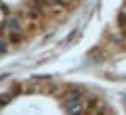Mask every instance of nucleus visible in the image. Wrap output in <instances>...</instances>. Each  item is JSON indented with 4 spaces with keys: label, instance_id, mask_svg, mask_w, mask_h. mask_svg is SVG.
Returning <instances> with one entry per match:
<instances>
[{
    "label": "nucleus",
    "instance_id": "nucleus-6",
    "mask_svg": "<svg viewBox=\"0 0 126 115\" xmlns=\"http://www.w3.org/2000/svg\"><path fill=\"white\" fill-rule=\"evenodd\" d=\"M2 17H4V13H2V9H0V19H2Z\"/></svg>",
    "mask_w": 126,
    "mask_h": 115
},
{
    "label": "nucleus",
    "instance_id": "nucleus-4",
    "mask_svg": "<svg viewBox=\"0 0 126 115\" xmlns=\"http://www.w3.org/2000/svg\"><path fill=\"white\" fill-rule=\"evenodd\" d=\"M60 4H71V2H75V0H58Z\"/></svg>",
    "mask_w": 126,
    "mask_h": 115
},
{
    "label": "nucleus",
    "instance_id": "nucleus-3",
    "mask_svg": "<svg viewBox=\"0 0 126 115\" xmlns=\"http://www.w3.org/2000/svg\"><path fill=\"white\" fill-rule=\"evenodd\" d=\"M94 115H109V111H107L105 107H98L96 111H94Z\"/></svg>",
    "mask_w": 126,
    "mask_h": 115
},
{
    "label": "nucleus",
    "instance_id": "nucleus-1",
    "mask_svg": "<svg viewBox=\"0 0 126 115\" xmlns=\"http://www.w3.org/2000/svg\"><path fill=\"white\" fill-rule=\"evenodd\" d=\"M26 17H28L30 21H34V24L43 21V13H41V9H39V7H34V4L26 9Z\"/></svg>",
    "mask_w": 126,
    "mask_h": 115
},
{
    "label": "nucleus",
    "instance_id": "nucleus-5",
    "mask_svg": "<svg viewBox=\"0 0 126 115\" xmlns=\"http://www.w3.org/2000/svg\"><path fill=\"white\" fill-rule=\"evenodd\" d=\"M2 51H4V45H2V43H0V53H2Z\"/></svg>",
    "mask_w": 126,
    "mask_h": 115
},
{
    "label": "nucleus",
    "instance_id": "nucleus-7",
    "mask_svg": "<svg viewBox=\"0 0 126 115\" xmlns=\"http://www.w3.org/2000/svg\"><path fill=\"white\" fill-rule=\"evenodd\" d=\"M71 115H81V111H79V113H71Z\"/></svg>",
    "mask_w": 126,
    "mask_h": 115
},
{
    "label": "nucleus",
    "instance_id": "nucleus-2",
    "mask_svg": "<svg viewBox=\"0 0 126 115\" xmlns=\"http://www.w3.org/2000/svg\"><path fill=\"white\" fill-rule=\"evenodd\" d=\"M100 107V102H98V98H96V96H86V102H83V109H86V111H96V109Z\"/></svg>",
    "mask_w": 126,
    "mask_h": 115
}]
</instances>
